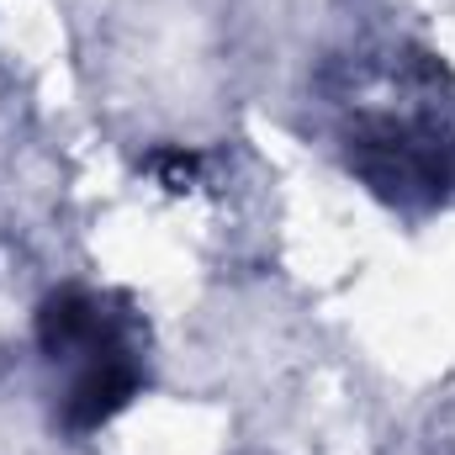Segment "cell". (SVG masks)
Here are the masks:
<instances>
[{
	"mask_svg": "<svg viewBox=\"0 0 455 455\" xmlns=\"http://www.w3.org/2000/svg\"><path fill=\"white\" fill-rule=\"evenodd\" d=\"M37 344L53 371L59 424L69 435H96L138 397L143 387V344L112 297L85 286H59L37 307Z\"/></svg>",
	"mask_w": 455,
	"mask_h": 455,
	"instance_id": "cell-2",
	"label": "cell"
},
{
	"mask_svg": "<svg viewBox=\"0 0 455 455\" xmlns=\"http://www.w3.org/2000/svg\"><path fill=\"white\" fill-rule=\"evenodd\" d=\"M435 69H397V96L344 107L349 170L387 202L445 207L455 191V112L435 91Z\"/></svg>",
	"mask_w": 455,
	"mask_h": 455,
	"instance_id": "cell-1",
	"label": "cell"
}]
</instances>
